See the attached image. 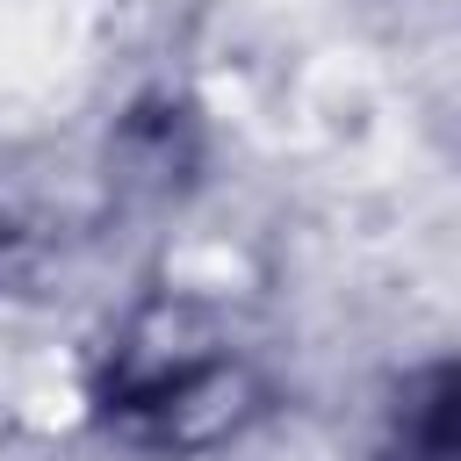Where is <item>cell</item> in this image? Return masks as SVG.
Masks as SVG:
<instances>
[{
	"instance_id": "obj_2",
	"label": "cell",
	"mask_w": 461,
	"mask_h": 461,
	"mask_svg": "<svg viewBox=\"0 0 461 461\" xmlns=\"http://www.w3.org/2000/svg\"><path fill=\"white\" fill-rule=\"evenodd\" d=\"M375 461H461V353H439L389 389Z\"/></svg>"
},
{
	"instance_id": "obj_1",
	"label": "cell",
	"mask_w": 461,
	"mask_h": 461,
	"mask_svg": "<svg viewBox=\"0 0 461 461\" xmlns=\"http://www.w3.org/2000/svg\"><path fill=\"white\" fill-rule=\"evenodd\" d=\"M86 396L115 447L151 461H202L238 447L274 411V353L238 303L158 288L122 310Z\"/></svg>"
}]
</instances>
